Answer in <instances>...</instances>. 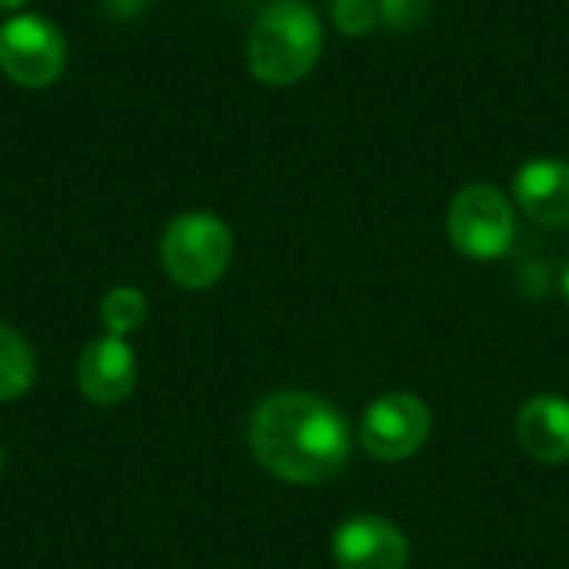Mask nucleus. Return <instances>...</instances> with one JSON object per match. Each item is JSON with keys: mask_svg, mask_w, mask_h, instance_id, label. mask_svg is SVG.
Wrapping results in <instances>:
<instances>
[{"mask_svg": "<svg viewBox=\"0 0 569 569\" xmlns=\"http://www.w3.org/2000/svg\"><path fill=\"white\" fill-rule=\"evenodd\" d=\"M247 440L267 473L297 487L340 477L353 450L347 417L330 400L307 390H277L260 400Z\"/></svg>", "mask_w": 569, "mask_h": 569, "instance_id": "obj_1", "label": "nucleus"}, {"mask_svg": "<svg viewBox=\"0 0 569 569\" xmlns=\"http://www.w3.org/2000/svg\"><path fill=\"white\" fill-rule=\"evenodd\" d=\"M560 290H563V297L569 300V263L563 267V273H560Z\"/></svg>", "mask_w": 569, "mask_h": 569, "instance_id": "obj_16", "label": "nucleus"}, {"mask_svg": "<svg viewBox=\"0 0 569 569\" xmlns=\"http://www.w3.org/2000/svg\"><path fill=\"white\" fill-rule=\"evenodd\" d=\"M447 233L470 260H500L517 240V207L493 183H467L447 210Z\"/></svg>", "mask_w": 569, "mask_h": 569, "instance_id": "obj_4", "label": "nucleus"}, {"mask_svg": "<svg viewBox=\"0 0 569 569\" xmlns=\"http://www.w3.org/2000/svg\"><path fill=\"white\" fill-rule=\"evenodd\" d=\"M67 43L53 20L40 13H13L0 23V70L10 83L43 90L60 80Z\"/></svg>", "mask_w": 569, "mask_h": 569, "instance_id": "obj_5", "label": "nucleus"}, {"mask_svg": "<svg viewBox=\"0 0 569 569\" xmlns=\"http://www.w3.org/2000/svg\"><path fill=\"white\" fill-rule=\"evenodd\" d=\"M0 470H3V450H0Z\"/></svg>", "mask_w": 569, "mask_h": 569, "instance_id": "obj_17", "label": "nucleus"}, {"mask_svg": "<svg viewBox=\"0 0 569 569\" xmlns=\"http://www.w3.org/2000/svg\"><path fill=\"white\" fill-rule=\"evenodd\" d=\"M377 3H380V20L397 33L423 27L437 7V0H377Z\"/></svg>", "mask_w": 569, "mask_h": 569, "instance_id": "obj_14", "label": "nucleus"}, {"mask_svg": "<svg viewBox=\"0 0 569 569\" xmlns=\"http://www.w3.org/2000/svg\"><path fill=\"white\" fill-rule=\"evenodd\" d=\"M37 357L33 347L7 323H0V403L23 397L33 387Z\"/></svg>", "mask_w": 569, "mask_h": 569, "instance_id": "obj_11", "label": "nucleus"}, {"mask_svg": "<svg viewBox=\"0 0 569 569\" xmlns=\"http://www.w3.org/2000/svg\"><path fill=\"white\" fill-rule=\"evenodd\" d=\"M77 387L97 407L123 403L137 387V353L127 337H97L77 360Z\"/></svg>", "mask_w": 569, "mask_h": 569, "instance_id": "obj_8", "label": "nucleus"}, {"mask_svg": "<svg viewBox=\"0 0 569 569\" xmlns=\"http://www.w3.org/2000/svg\"><path fill=\"white\" fill-rule=\"evenodd\" d=\"M517 443L547 467L569 463V400L560 393H540L517 413Z\"/></svg>", "mask_w": 569, "mask_h": 569, "instance_id": "obj_10", "label": "nucleus"}, {"mask_svg": "<svg viewBox=\"0 0 569 569\" xmlns=\"http://www.w3.org/2000/svg\"><path fill=\"white\" fill-rule=\"evenodd\" d=\"M430 407L407 390L377 397L360 417V447L383 463H400L420 453L430 440Z\"/></svg>", "mask_w": 569, "mask_h": 569, "instance_id": "obj_6", "label": "nucleus"}, {"mask_svg": "<svg viewBox=\"0 0 569 569\" xmlns=\"http://www.w3.org/2000/svg\"><path fill=\"white\" fill-rule=\"evenodd\" d=\"M30 0H0V10H10V13H17V10H23Z\"/></svg>", "mask_w": 569, "mask_h": 569, "instance_id": "obj_15", "label": "nucleus"}, {"mask_svg": "<svg viewBox=\"0 0 569 569\" xmlns=\"http://www.w3.org/2000/svg\"><path fill=\"white\" fill-rule=\"evenodd\" d=\"M330 557L337 569H407L410 540L387 517L360 513L337 527L330 540Z\"/></svg>", "mask_w": 569, "mask_h": 569, "instance_id": "obj_7", "label": "nucleus"}, {"mask_svg": "<svg viewBox=\"0 0 569 569\" xmlns=\"http://www.w3.org/2000/svg\"><path fill=\"white\" fill-rule=\"evenodd\" d=\"M330 20L347 37H367L380 23L377 0H330Z\"/></svg>", "mask_w": 569, "mask_h": 569, "instance_id": "obj_13", "label": "nucleus"}, {"mask_svg": "<svg viewBox=\"0 0 569 569\" xmlns=\"http://www.w3.org/2000/svg\"><path fill=\"white\" fill-rule=\"evenodd\" d=\"M517 207L540 227H569V163L553 157L527 160L513 173Z\"/></svg>", "mask_w": 569, "mask_h": 569, "instance_id": "obj_9", "label": "nucleus"}, {"mask_svg": "<svg viewBox=\"0 0 569 569\" xmlns=\"http://www.w3.org/2000/svg\"><path fill=\"white\" fill-rule=\"evenodd\" d=\"M147 297L137 287H113L103 300H100V320L107 327V333L113 337H130L147 323Z\"/></svg>", "mask_w": 569, "mask_h": 569, "instance_id": "obj_12", "label": "nucleus"}, {"mask_svg": "<svg viewBox=\"0 0 569 569\" xmlns=\"http://www.w3.org/2000/svg\"><path fill=\"white\" fill-rule=\"evenodd\" d=\"M233 260L230 227L207 210H187L173 217L160 237L163 273L183 290L213 287Z\"/></svg>", "mask_w": 569, "mask_h": 569, "instance_id": "obj_3", "label": "nucleus"}, {"mask_svg": "<svg viewBox=\"0 0 569 569\" xmlns=\"http://www.w3.org/2000/svg\"><path fill=\"white\" fill-rule=\"evenodd\" d=\"M323 23L303 0H273L247 37V67L267 87L300 83L320 60Z\"/></svg>", "mask_w": 569, "mask_h": 569, "instance_id": "obj_2", "label": "nucleus"}]
</instances>
